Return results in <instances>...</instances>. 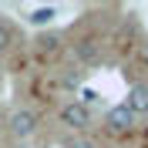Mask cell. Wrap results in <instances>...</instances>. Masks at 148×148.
<instances>
[{
  "mask_svg": "<svg viewBox=\"0 0 148 148\" xmlns=\"http://www.w3.org/2000/svg\"><path fill=\"white\" fill-rule=\"evenodd\" d=\"M10 40H14V34H10V27L0 20V51H7V47H10Z\"/></svg>",
  "mask_w": 148,
  "mask_h": 148,
  "instance_id": "cell-8",
  "label": "cell"
},
{
  "mask_svg": "<svg viewBox=\"0 0 148 148\" xmlns=\"http://www.w3.org/2000/svg\"><path fill=\"white\" fill-rule=\"evenodd\" d=\"M128 111L138 118V114H148V84H131L128 88Z\"/></svg>",
  "mask_w": 148,
  "mask_h": 148,
  "instance_id": "cell-4",
  "label": "cell"
},
{
  "mask_svg": "<svg viewBox=\"0 0 148 148\" xmlns=\"http://www.w3.org/2000/svg\"><path fill=\"white\" fill-rule=\"evenodd\" d=\"M27 20L34 24V27H44V24H51V20H54V7H37Z\"/></svg>",
  "mask_w": 148,
  "mask_h": 148,
  "instance_id": "cell-5",
  "label": "cell"
},
{
  "mask_svg": "<svg viewBox=\"0 0 148 148\" xmlns=\"http://www.w3.org/2000/svg\"><path fill=\"white\" fill-rule=\"evenodd\" d=\"M145 61H148V40H145Z\"/></svg>",
  "mask_w": 148,
  "mask_h": 148,
  "instance_id": "cell-10",
  "label": "cell"
},
{
  "mask_svg": "<svg viewBox=\"0 0 148 148\" xmlns=\"http://www.w3.org/2000/svg\"><path fill=\"white\" fill-rule=\"evenodd\" d=\"M67 148H94V141H71Z\"/></svg>",
  "mask_w": 148,
  "mask_h": 148,
  "instance_id": "cell-9",
  "label": "cell"
},
{
  "mask_svg": "<svg viewBox=\"0 0 148 148\" xmlns=\"http://www.w3.org/2000/svg\"><path fill=\"white\" fill-rule=\"evenodd\" d=\"M104 125H108V131H114V135H128L131 125H135V114L128 111V104H114V108L108 111Z\"/></svg>",
  "mask_w": 148,
  "mask_h": 148,
  "instance_id": "cell-2",
  "label": "cell"
},
{
  "mask_svg": "<svg viewBox=\"0 0 148 148\" xmlns=\"http://www.w3.org/2000/svg\"><path fill=\"white\" fill-rule=\"evenodd\" d=\"M7 128H10V135H14V138H30V135L37 131V114H34V111H27V108H20V111H14V114H10Z\"/></svg>",
  "mask_w": 148,
  "mask_h": 148,
  "instance_id": "cell-1",
  "label": "cell"
},
{
  "mask_svg": "<svg viewBox=\"0 0 148 148\" xmlns=\"http://www.w3.org/2000/svg\"><path fill=\"white\" fill-rule=\"evenodd\" d=\"M61 121H64L67 128H88V125H91V111L84 108L81 101H71V104H64V108H61Z\"/></svg>",
  "mask_w": 148,
  "mask_h": 148,
  "instance_id": "cell-3",
  "label": "cell"
},
{
  "mask_svg": "<svg viewBox=\"0 0 148 148\" xmlns=\"http://www.w3.org/2000/svg\"><path fill=\"white\" fill-rule=\"evenodd\" d=\"M17 148H27V145H17Z\"/></svg>",
  "mask_w": 148,
  "mask_h": 148,
  "instance_id": "cell-11",
  "label": "cell"
},
{
  "mask_svg": "<svg viewBox=\"0 0 148 148\" xmlns=\"http://www.w3.org/2000/svg\"><path fill=\"white\" fill-rule=\"evenodd\" d=\"M57 44H61V37H57V34H44V37H37V51H40V54L57 51Z\"/></svg>",
  "mask_w": 148,
  "mask_h": 148,
  "instance_id": "cell-6",
  "label": "cell"
},
{
  "mask_svg": "<svg viewBox=\"0 0 148 148\" xmlns=\"http://www.w3.org/2000/svg\"><path fill=\"white\" fill-rule=\"evenodd\" d=\"M77 57H84V61H94V57H98V47H94L91 40H84V44L77 47Z\"/></svg>",
  "mask_w": 148,
  "mask_h": 148,
  "instance_id": "cell-7",
  "label": "cell"
}]
</instances>
